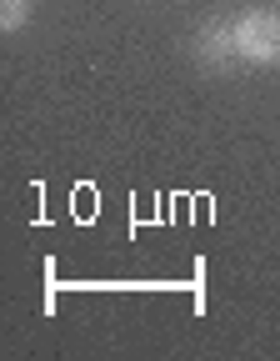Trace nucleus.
I'll return each mask as SVG.
<instances>
[{"instance_id":"nucleus-1","label":"nucleus","mask_w":280,"mask_h":361,"mask_svg":"<svg viewBox=\"0 0 280 361\" xmlns=\"http://www.w3.org/2000/svg\"><path fill=\"white\" fill-rule=\"evenodd\" d=\"M236 45H241V61L275 66L280 61V16L275 11H246L236 20Z\"/></svg>"},{"instance_id":"nucleus-2","label":"nucleus","mask_w":280,"mask_h":361,"mask_svg":"<svg viewBox=\"0 0 280 361\" xmlns=\"http://www.w3.org/2000/svg\"><path fill=\"white\" fill-rule=\"evenodd\" d=\"M196 56H201V66H210V71H230L241 61V45H236V20H205L201 30H196Z\"/></svg>"},{"instance_id":"nucleus-3","label":"nucleus","mask_w":280,"mask_h":361,"mask_svg":"<svg viewBox=\"0 0 280 361\" xmlns=\"http://www.w3.org/2000/svg\"><path fill=\"white\" fill-rule=\"evenodd\" d=\"M25 16H30V0H0V25L6 30H20Z\"/></svg>"}]
</instances>
